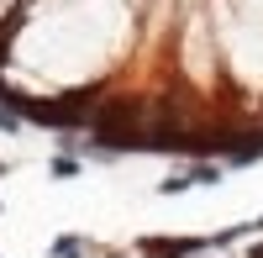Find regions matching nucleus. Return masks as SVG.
<instances>
[{"label":"nucleus","instance_id":"obj_5","mask_svg":"<svg viewBox=\"0 0 263 258\" xmlns=\"http://www.w3.org/2000/svg\"><path fill=\"white\" fill-rule=\"evenodd\" d=\"M0 132H16V116L6 111V105H0Z\"/></svg>","mask_w":263,"mask_h":258},{"label":"nucleus","instance_id":"obj_1","mask_svg":"<svg viewBox=\"0 0 263 258\" xmlns=\"http://www.w3.org/2000/svg\"><path fill=\"white\" fill-rule=\"evenodd\" d=\"M11 105H21L32 121H48V126H84V121H95V95H63V100H32V95H6Z\"/></svg>","mask_w":263,"mask_h":258},{"label":"nucleus","instance_id":"obj_3","mask_svg":"<svg viewBox=\"0 0 263 258\" xmlns=\"http://www.w3.org/2000/svg\"><path fill=\"white\" fill-rule=\"evenodd\" d=\"M184 179H190V185H216V179H221V169H216V163H190Z\"/></svg>","mask_w":263,"mask_h":258},{"label":"nucleus","instance_id":"obj_2","mask_svg":"<svg viewBox=\"0 0 263 258\" xmlns=\"http://www.w3.org/2000/svg\"><path fill=\"white\" fill-rule=\"evenodd\" d=\"M205 243H168V237H147L142 243V253H153V258H184V253H200Z\"/></svg>","mask_w":263,"mask_h":258},{"label":"nucleus","instance_id":"obj_4","mask_svg":"<svg viewBox=\"0 0 263 258\" xmlns=\"http://www.w3.org/2000/svg\"><path fill=\"white\" fill-rule=\"evenodd\" d=\"M74 169H79L74 158H53V174H58V179H69V174H74Z\"/></svg>","mask_w":263,"mask_h":258}]
</instances>
